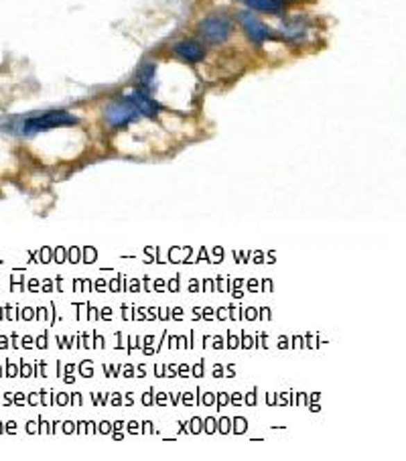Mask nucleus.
Here are the masks:
<instances>
[{"label":"nucleus","instance_id":"f257e3e1","mask_svg":"<svg viewBox=\"0 0 406 461\" xmlns=\"http://www.w3.org/2000/svg\"><path fill=\"white\" fill-rule=\"evenodd\" d=\"M78 118L63 112V110H55V112H47L39 118H28L23 122L21 126V133L23 135H35V133H41V131H49V128H57V126H69V124H76Z\"/></svg>","mask_w":406,"mask_h":461},{"label":"nucleus","instance_id":"f03ea898","mask_svg":"<svg viewBox=\"0 0 406 461\" xmlns=\"http://www.w3.org/2000/svg\"><path fill=\"white\" fill-rule=\"evenodd\" d=\"M199 31L208 43H223L230 37L232 25L226 17H210L201 23Z\"/></svg>","mask_w":406,"mask_h":461},{"label":"nucleus","instance_id":"7ed1b4c3","mask_svg":"<svg viewBox=\"0 0 406 461\" xmlns=\"http://www.w3.org/2000/svg\"><path fill=\"white\" fill-rule=\"evenodd\" d=\"M104 116H106V122L112 124V126H126L128 122H133L135 118H138V110L128 100H124V102L110 104L106 112H104Z\"/></svg>","mask_w":406,"mask_h":461},{"label":"nucleus","instance_id":"20e7f679","mask_svg":"<svg viewBox=\"0 0 406 461\" xmlns=\"http://www.w3.org/2000/svg\"><path fill=\"white\" fill-rule=\"evenodd\" d=\"M240 21H242V27L246 31V35L254 41V43H262L267 39L272 37V31L264 23H260L256 17H252L250 12H242L240 15Z\"/></svg>","mask_w":406,"mask_h":461},{"label":"nucleus","instance_id":"39448f33","mask_svg":"<svg viewBox=\"0 0 406 461\" xmlns=\"http://www.w3.org/2000/svg\"><path fill=\"white\" fill-rule=\"evenodd\" d=\"M126 100L138 110V114H144V116H155V114L161 110V106H159L153 98H149L144 92H135V94H130Z\"/></svg>","mask_w":406,"mask_h":461},{"label":"nucleus","instance_id":"423d86ee","mask_svg":"<svg viewBox=\"0 0 406 461\" xmlns=\"http://www.w3.org/2000/svg\"><path fill=\"white\" fill-rule=\"evenodd\" d=\"M173 49H175V53L179 55V57H183L185 61H191V63L201 61L203 55H205V49L199 43H195V41H179Z\"/></svg>","mask_w":406,"mask_h":461},{"label":"nucleus","instance_id":"0eeeda50","mask_svg":"<svg viewBox=\"0 0 406 461\" xmlns=\"http://www.w3.org/2000/svg\"><path fill=\"white\" fill-rule=\"evenodd\" d=\"M244 2L254 10H262L271 15H278L285 8V0H244Z\"/></svg>","mask_w":406,"mask_h":461},{"label":"nucleus","instance_id":"6e6552de","mask_svg":"<svg viewBox=\"0 0 406 461\" xmlns=\"http://www.w3.org/2000/svg\"><path fill=\"white\" fill-rule=\"evenodd\" d=\"M155 72H157V65H155V63H144V65H140V69H138V82L142 83V85H151L153 80H155Z\"/></svg>","mask_w":406,"mask_h":461}]
</instances>
